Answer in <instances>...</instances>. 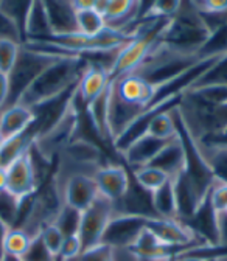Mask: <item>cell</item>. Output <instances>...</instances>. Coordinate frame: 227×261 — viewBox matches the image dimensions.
<instances>
[{
    "label": "cell",
    "mask_w": 227,
    "mask_h": 261,
    "mask_svg": "<svg viewBox=\"0 0 227 261\" xmlns=\"http://www.w3.org/2000/svg\"><path fill=\"white\" fill-rule=\"evenodd\" d=\"M207 202L215 215L227 212V182H222L218 179L213 180Z\"/></svg>",
    "instance_id": "25"
},
{
    "label": "cell",
    "mask_w": 227,
    "mask_h": 261,
    "mask_svg": "<svg viewBox=\"0 0 227 261\" xmlns=\"http://www.w3.org/2000/svg\"><path fill=\"white\" fill-rule=\"evenodd\" d=\"M225 213H227V212H225Z\"/></svg>",
    "instance_id": "35"
},
{
    "label": "cell",
    "mask_w": 227,
    "mask_h": 261,
    "mask_svg": "<svg viewBox=\"0 0 227 261\" xmlns=\"http://www.w3.org/2000/svg\"><path fill=\"white\" fill-rule=\"evenodd\" d=\"M131 177L136 182V185L140 187L146 193H153L154 190L160 188L171 179L165 171H162L160 168H156L151 165L131 170Z\"/></svg>",
    "instance_id": "18"
},
{
    "label": "cell",
    "mask_w": 227,
    "mask_h": 261,
    "mask_svg": "<svg viewBox=\"0 0 227 261\" xmlns=\"http://www.w3.org/2000/svg\"><path fill=\"white\" fill-rule=\"evenodd\" d=\"M2 143H4V137H2V134H0V146H2Z\"/></svg>",
    "instance_id": "33"
},
{
    "label": "cell",
    "mask_w": 227,
    "mask_h": 261,
    "mask_svg": "<svg viewBox=\"0 0 227 261\" xmlns=\"http://www.w3.org/2000/svg\"><path fill=\"white\" fill-rule=\"evenodd\" d=\"M179 123L204 148H227V83L201 80L190 86L176 106Z\"/></svg>",
    "instance_id": "1"
},
{
    "label": "cell",
    "mask_w": 227,
    "mask_h": 261,
    "mask_svg": "<svg viewBox=\"0 0 227 261\" xmlns=\"http://www.w3.org/2000/svg\"><path fill=\"white\" fill-rule=\"evenodd\" d=\"M10 100V75L0 72V111L8 106Z\"/></svg>",
    "instance_id": "29"
},
{
    "label": "cell",
    "mask_w": 227,
    "mask_h": 261,
    "mask_svg": "<svg viewBox=\"0 0 227 261\" xmlns=\"http://www.w3.org/2000/svg\"><path fill=\"white\" fill-rule=\"evenodd\" d=\"M128 249L142 259H168L176 258L182 253V250L162 243L146 225L139 232V235Z\"/></svg>",
    "instance_id": "10"
},
{
    "label": "cell",
    "mask_w": 227,
    "mask_h": 261,
    "mask_svg": "<svg viewBox=\"0 0 227 261\" xmlns=\"http://www.w3.org/2000/svg\"><path fill=\"white\" fill-rule=\"evenodd\" d=\"M75 22H77V31L87 36H96L108 28L103 16H100L93 8L75 10Z\"/></svg>",
    "instance_id": "19"
},
{
    "label": "cell",
    "mask_w": 227,
    "mask_h": 261,
    "mask_svg": "<svg viewBox=\"0 0 227 261\" xmlns=\"http://www.w3.org/2000/svg\"><path fill=\"white\" fill-rule=\"evenodd\" d=\"M191 5L206 19H221L227 16V0H203V2H191Z\"/></svg>",
    "instance_id": "26"
},
{
    "label": "cell",
    "mask_w": 227,
    "mask_h": 261,
    "mask_svg": "<svg viewBox=\"0 0 227 261\" xmlns=\"http://www.w3.org/2000/svg\"><path fill=\"white\" fill-rule=\"evenodd\" d=\"M45 7H47V11H48L53 36L67 35V33L77 31L75 10L72 7V0H69V2H59V0H53V2H45Z\"/></svg>",
    "instance_id": "16"
},
{
    "label": "cell",
    "mask_w": 227,
    "mask_h": 261,
    "mask_svg": "<svg viewBox=\"0 0 227 261\" xmlns=\"http://www.w3.org/2000/svg\"><path fill=\"white\" fill-rule=\"evenodd\" d=\"M162 261H174V258H168V259H162Z\"/></svg>",
    "instance_id": "34"
},
{
    "label": "cell",
    "mask_w": 227,
    "mask_h": 261,
    "mask_svg": "<svg viewBox=\"0 0 227 261\" xmlns=\"http://www.w3.org/2000/svg\"><path fill=\"white\" fill-rule=\"evenodd\" d=\"M149 165L165 171L171 179H176L179 174H182L187 167V152L181 134H178L176 139L167 142V145L151 160Z\"/></svg>",
    "instance_id": "12"
},
{
    "label": "cell",
    "mask_w": 227,
    "mask_h": 261,
    "mask_svg": "<svg viewBox=\"0 0 227 261\" xmlns=\"http://www.w3.org/2000/svg\"><path fill=\"white\" fill-rule=\"evenodd\" d=\"M53 36L45 2H30L23 20V42L25 41H47Z\"/></svg>",
    "instance_id": "13"
},
{
    "label": "cell",
    "mask_w": 227,
    "mask_h": 261,
    "mask_svg": "<svg viewBox=\"0 0 227 261\" xmlns=\"http://www.w3.org/2000/svg\"><path fill=\"white\" fill-rule=\"evenodd\" d=\"M39 190L38 168L33 159V149L22 154L10 167H7V198L13 205L16 218L22 205Z\"/></svg>",
    "instance_id": "4"
},
{
    "label": "cell",
    "mask_w": 227,
    "mask_h": 261,
    "mask_svg": "<svg viewBox=\"0 0 227 261\" xmlns=\"http://www.w3.org/2000/svg\"><path fill=\"white\" fill-rule=\"evenodd\" d=\"M93 180L100 196L111 201L118 210L133 184L131 173L121 163H106L93 173Z\"/></svg>",
    "instance_id": "7"
},
{
    "label": "cell",
    "mask_w": 227,
    "mask_h": 261,
    "mask_svg": "<svg viewBox=\"0 0 227 261\" xmlns=\"http://www.w3.org/2000/svg\"><path fill=\"white\" fill-rule=\"evenodd\" d=\"M0 39H10L23 44V35L20 27L0 8Z\"/></svg>",
    "instance_id": "28"
},
{
    "label": "cell",
    "mask_w": 227,
    "mask_h": 261,
    "mask_svg": "<svg viewBox=\"0 0 227 261\" xmlns=\"http://www.w3.org/2000/svg\"><path fill=\"white\" fill-rule=\"evenodd\" d=\"M111 64L89 61L87 67L77 84V95L80 103L87 108L93 100H96L111 83L109 76Z\"/></svg>",
    "instance_id": "8"
},
{
    "label": "cell",
    "mask_w": 227,
    "mask_h": 261,
    "mask_svg": "<svg viewBox=\"0 0 227 261\" xmlns=\"http://www.w3.org/2000/svg\"><path fill=\"white\" fill-rule=\"evenodd\" d=\"M165 145H167V142L157 140V139L146 136V134H140L129 142L126 146L118 149L117 152L126 162V165L131 170H134L139 167L149 165L151 160L160 152V149Z\"/></svg>",
    "instance_id": "9"
},
{
    "label": "cell",
    "mask_w": 227,
    "mask_h": 261,
    "mask_svg": "<svg viewBox=\"0 0 227 261\" xmlns=\"http://www.w3.org/2000/svg\"><path fill=\"white\" fill-rule=\"evenodd\" d=\"M149 201L153 213L157 218L178 219V194L174 179H170L160 188L149 193Z\"/></svg>",
    "instance_id": "14"
},
{
    "label": "cell",
    "mask_w": 227,
    "mask_h": 261,
    "mask_svg": "<svg viewBox=\"0 0 227 261\" xmlns=\"http://www.w3.org/2000/svg\"><path fill=\"white\" fill-rule=\"evenodd\" d=\"M198 146V145H196ZM209 168L213 173V177L222 182H227V148H204L198 146Z\"/></svg>",
    "instance_id": "22"
},
{
    "label": "cell",
    "mask_w": 227,
    "mask_h": 261,
    "mask_svg": "<svg viewBox=\"0 0 227 261\" xmlns=\"http://www.w3.org/2000/svg\"><path fill=\"white\" fill-rule=\"evenodd\" d=\"M36 238L31 237L20 227H11L5 240V255L23 258Z\"/></svg>",
    "instance_id": "20"
},
{
    "label": "cell",
    "mask_w": 227,
    "mask_h": 261,
    "mask_svg": "<svg viewBox=\"0 0 227 261\" xmlns=\"http://www.w3.org/2000/svg\"><path fill=\"white\" fill-rule=\"evenodd\" d=\"M77 261H115V247L100 243L90 249L83 250Z\"/></svg>",
    "instance_id": "27"
},
{
    "label": "cell",
    "mask_w": 227,
    "mask_h": 261,
    "mask_svg": "<svg viewBox=\"0 0 227 261\" xmlns=\"http://www.w3.org/2000/svg\"><path fill=\"white\" fill-rule=\"evenodd\" d=\"M38 121V112L22 105H11L0 111V134L4 140L16 137Z\"/></svg>",
    "instance_id": "11"
},
{
    "label": "cell",
    "mask_w": 227,
    "mask_h": 261,
    "mask_svg": "<svg viewBox=\"0 0 227 261\" xmlns=\"http://www.w3.org/2000/svg\"><path fill=\"white\" fill-rule=\"evenodd\" d=\"M182 7L179 0H156L145 5L140 20H167L174 17Z\"/></svg>",
    "instance_id": "21"
},
{
    "label": "cell",
    "mask_w": 227,
    "mask_h": 261,
    "mask_svg": "<svg viewBox=\"0 0 227 261\" xmlns=\"http://www.w3.org/2000/svg\"><path fill=\"white\" fill-rule=\"evenodd\" d=\"M39 240H41L42 246L45 247V250L48 252V255L52 256V259L58 261L64 240H66V235H64V232L61 230V227L56 222L47 224L39 233Z\"/></svg>",
    "instance_id": "23"
},
{
    "label": "cell",
    "mask_w": 227,
    "mask_h": 261,
    "mask_svg": "<svg viewBox=\"0 0 227 261\" xmlns=\"http://www.w3.org/2000/svg\"><path fill=\"white\" fill-rule=\"evenodd\" d=\"M62 56L64 53H55V51H45V50H36L22 44L19 58L14 64V69L10 73V100L8 106L16 105L20 95L31 86L47 67ZM7 106V108H8Z\"/></svg>",
    "instance_id": "3"
},
{
    "label": "cell",
    "mask_w": 227,
    "mask_h": 261,
    "mask_svg": "<svg viewBox=\"0 0 227 261\" xmlns=\"http://www.w3.org/2000/svg\"><path fill=\"white\" fill-rule=\"evenodd\" d=\"M142 134L151 136V137L162 140V142H170V140L176 139L179 134V126H178V118H176V106L156 114L148 121V124L142 130Z\"/></svg>",
    "instance_id": "15"
},
{
    "label": "cell",
    "mask_w": 227,
    "mask_h": 261,
    "mask_svg": "<svg viewBox=\"0 0 227 261\" xmlns=\"http://www.w3.org/2000/svg\"><path fill=\"white\" fill-rule=\"evenodd\" d=\"M174 261H210L204 256H198V255H193V253H181L174 258Z\"/></svg>",
    "instance_id": "31"
},
{
    "label": "cell",
    "mask_w": 227,
    "mask_h": 261,
    "mask_svg": "<svg viewBox=\"0 0 227 261\" xmlns=\"http://www.w3.org/2000/svg\"><path fill=\"white\" fill-rule=\"evenodd\" d=\"M53 177L56 179L61 190L62 205L77 213L84 212L100 196L92 174L75 173L66 176L64 179H58L56 176Z\"/></svg>",
    "instance_id": "6"
},
{
    "label": "cell",
    "mask_w": 227,
    "mask_h": 261,
    "mask_svg": "<svg viewBox=\"0 0 227 261\" xmlns=\"http://www.w3.org/2000/svg\"><path fill=\"white\" fill-rule=\"evenodd\" d=\"M11 227L13 225L8 222V219L0 215V261H2L5 256V240H7V235Z\"/></svg>",
    "instance_id": "30"
},
{
    "label": "cell",
    "mask_w": 227,
    "mask_h": 261,
    "mask_svg": "<svg viewBox=\"0 0 227 261\" xmlns=\"http://www.w3.org/2000/svg\"><path fill=\"white\" fill-rule=\"evenodd\" d=\"M7 191V168L0 167V196H5Z\"/></svg>",
    "instance_id": "32"
},
{
    "label": "cell",
    "mask_w": 227,
    "mask_h": 261,
    "mask_svg": "<svg viewBox=\"0 0 227 261\" xmlns=\"http://www.w3.org/2000/svg\"><path fill=\"white\" fill-rule=\"evenodd\" d=\"M115 215V205L111 201L105 199L103 196H98L84 212L80 213L78 235L81 238L84 250L102 243Z\"/></svg>",
    "instance_id": "5"
},
{
    "label": "cell",
    "mask_w": 227,
    "mask_h": 261,
    "mask_svg": "<svg viewBox=\"0 0 227 261\" xmlns=\"http://www.w3.org/2000/svg\"><path fill=\"white\" fill-rule=\"evenodd\" d=\"M36 133L38 130H35L33 126H31L25 133L4 140L2 146H0V167L2 168L10 167L16 159H19L22 154L28 152L33 148Z\"/></svg>",
    "instance_id": "17"
},
{
    "label": "cell",
    "mask_w": 227,
    "mask_h": 261,
    "mask_svg": "<svg viewBox=\"0 0 227 261\" xmlns=\"http://www.w3.org/2000/svg\"><path fill=\"white\" fill-rule=\"evenodd\" d=\"M87 64L89 59L84 56H62L31 83L16 105L27 106L33 111L50 106L52 103L61 100L69 90L77 87Z\"/></svg>",
    "instance_id": "2"
},
{
    "label": "cell",
    "mask_w": 227,
    "mask_h": 261,
    "mask_svg": "<svg viewBox=\"0 0 227 261\" xmlns=\"http://www.w3.org/2000/svg\"><path fill=\"white\" fill-rule=\"evenodd\" d=\"M22 44L10 39H0V72L7 75L11 73L14 64L19 58Z\"/></svg>",
    "instance_id": "24"
}]
</instances>
